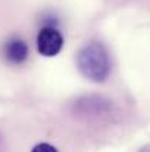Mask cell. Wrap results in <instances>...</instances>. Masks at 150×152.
Wrapping results in <instances>:
<instances>
[{
    "label": "cell",
    "mask_w": 150,
    "mask_h": 152,
    "mask_svg": "<svg viewBox=\"0 0 150 152\" xmlns=\"http://www.w3.org/2000/svg\"><path fill=\"white\" fill-rule=\"evenodd\" d=\"M30 48L21 37H10L3 46V56L12 65L24 64L28 59Z\"/></svg>",
    "instance_id": "3"
},
{
    "label": "cell",
    "mask_w": 150,
    "mask_h": 152,
    "mask_svg": "<svg viewBox=\"0 0 150 152\" xmlns=\"http://www.w3.org/2000/svg\"><path fill=\"white\" fill-rule=\"evenodd\" d=\"M31 152H57V149L54 146L49 145V143H38L33 148Z\"/></svg>",
    "instance_id": "4"
},
{
    "label": "cell",
    "mask_w": 150,
    "mask_h": 152,
    "mask_svg": "<svg viewBox=\"0 0 150 152\" xmlns=\"http://www.w3.org/2000/svg\"><path fill=\"white\" fill-rule=\"evenodd\" d=\"M37 43V50L44 58H53L59 55L63 48V36L60 31L51 25L43 27L36 39Z\"/></svg>",
    "instance_id": "2"
},
{
    "label": "cell",
    "mask_w": 150,
    "mask_h": 152,
    "mask_svg": "<svg viewBox=\"0 0 150 152\" xmlns=\"http://www.w3.org/2000/svg\"><path fill=\"white\" fill-rule=\"evenodd\" d=\"M77 66L90 81L103 83L107 80L112 69L109 52L99 42H90L77 53Z\"/></svg>",
    "instance_id": "1"
}]
</instances>
